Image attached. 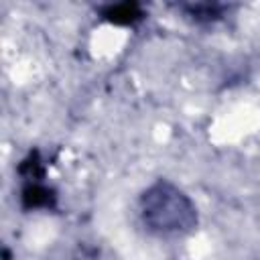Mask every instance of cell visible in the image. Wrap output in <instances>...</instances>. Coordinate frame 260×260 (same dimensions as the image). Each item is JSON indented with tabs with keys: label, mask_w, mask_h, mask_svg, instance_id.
I'll return each mask as SVG.
<instances>
[{
	"label": "cell",
	"mask_w": 260,
	"mask_h": 260,
	"mask_svg": "<svg viewBox=\"0 0 260 260\" xmlns=\"http://www.w3.org/2000/svg\"><path fill=\"white\" fill-rule=\"evenodd\" d=\"M140 219L156 236H183L197 225V207L171 181H156L140 195Z\"/></svg>",
	"instance_id": "1"
},
{
	"label": "cell",
	"mask_w": 260,
	"mask_h": 260,
	"mask_svg": "<svg viewBox=\"0 0 260 260\" xmlns=\"http://www.w3.org/2000/svg\"><path fill=\"white\" fill-rule=\"evenodd\" d=\"M20 203L22 209L30 211V209H53L57 203V193L55 189L47 187L41 181H32V183H24L22 191H20Z\"/></svg>",
	"instance_id": "2"
},
{
	"label": "cell",
	"mask_w": 260,
	"mask_h": 260,
	"mask_svg": "<svg viewBox=\"0 0 260 260\" xmlns=\"http://www.w3.org/2000/svg\"><path fill=\"white\" fill-rule=\"evenodd\" d=\"M102 18L112 22V24H120V26H128L134 24L138 20H142L144 10L138 2H120V4H110L104 6L102 10Z\"/></svg>",
	"instance_id": "3"
},
{
	"label": "cell",
	"mask_w": 260,
	"mask_h": 260,
	"mask_svg": "<svg viewBox=\"0 0 260 260\" xmlns=\"http://www.w3.org/2000/svg\"><path fill=\"white\" fill-rule=\"evenodd\" d=\"M187 16H191L195 22H213L219 20L223 16L225 6L221 4H209V2H201V4H181L179 6Z\"/></svg>",
	"instance_id": "4"
},
{
	"label": "cell",
	"mask_w": 260,
	"mask_h": 260,
	"mask_svg": "<svg viewBox=\"0 0 260 260\" xmlns=\"http://www.w3.org/2000/svg\"><path fill=\"white\" fill-rule=\"evenodd\" d=\"M18 175L24 179V183L41 181L45 177V162L39 154V150H30L28 156L18 165Z\"/></svg>",
	"instance_id": "5"
}]
</instances>
